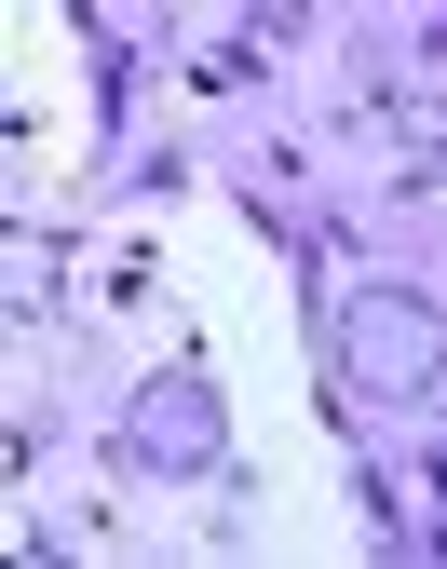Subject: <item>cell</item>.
Masks as SVG:
<instances>
[{"mask_svg": "<svg viewBox=\"0 0 447 569\" xmlns=\"http://www.w3.org/2000/svg\"><path fill=\"white\" fill-rule=\"evenodd\" d=\"M339 367H352V393H434V380H447V326H434V299H407V284H352Z\"/></svg>", "mask_w": 447, "mask_h": 569, "instance_id": "cell-1", "label": "cell"}, {"mask_svg": "<svg viewBox=\"0 0 447 569\" xmlns=\"http://www.w3.org/2000/svg\"><path fill=\"white\" fill-rule=\"evenodd\" d=\"M217 435H231V420H217V380H203V367H177V380H149V393H136L122 461H136V475H203V461H217Z\"/></svg>", "mask_w": 447, "mask_h": 569, "instance_id": "cell-2", "label": "cell"}]
</instances>
